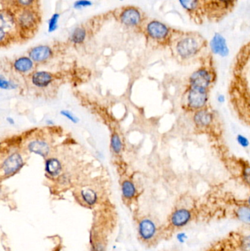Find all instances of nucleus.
Segmentation results:
<instances>
[{
  "label": "nucleus",
  "instance_id": "f8f14e48",
  "mask_svg": "<svg viewBox=\"0 0 250 251\" xmlns=\"http://www.w3.org/2000/svg\"><path fill=\"white\" fill-rule=\"evenodd\" d=\"M157 232V225L151 218L143 217L139 222L138 234L143 242L149 244L155 240Z\"/></svg>",
  "mask_w": 250,
  "mask_h": 251
},
{
  "label": "nucleus",
  "instance_id": "6e6552de",
  "mask_svg": "<svg viewBox=\"0 0 250 251\" xmlns=\"http://www.w3.org/2000/svg\"><path fill=\"white\" fill-rule=\"evenodd\" d=\"M18 36L15 14L12 8L2 9L0 14V41L1 45H7Z\"/></svg>",
  "mask_w": 250,
  "mask_h": 251
},
{
  "label": "nucleus",
  "instance_id": "2eb2a0df",
  "mask_svg": "<svg viewBox=\"0 0 250 251\" xmlns=\"http://www.w3.org/2000/svg\"><path fill=\"white\" fill-rule=\"evenodd\" d=\"M209 48L212 54L225 57L229 54L230 50L228 42L223 35L215 33L209 43Z\"/></svg>",
  "mask_w": 250,
  "mask_h": 251
},
{
  "label": "nucleus",
  "instance_id": "a878e982",
  "mask_svg": "<svg viewBox=\"0 0 250 251\" xmlns=\"http://www.w3.org/2000/svg\"><path fill=\"white\" fill-rule=\"evenodd\" d=\"M111 148L114 152L118 154L122 149V142L118 134H113L111 137Z\"/></svg>",
  "mask_w": 250,
  "mask_h": 251
},
{
  "label": "nucleus",
  "instance_id": "423d86ee",
  "mask_svg": "<svg viewBox=\"0 0 250 251\" xmlns=\"http://www.w3.org/2000/svg\"><path fill=\"white\" fill-rule=\"evenodd\" d=\"M142 30L147 38L162 46H170L176 31L175 29L156 19L146 21Z\"/></svg>",
  "mask_w": 250,
  "mask_h": 251
},
{
  "label": "nucleus",
  "instance_id": "1a4fd4ad",
  "mask_svg": "<svg viewBox=\"0 0 250 251\" xmlns=\"http://www.w3.org/2000/svg\"><path fill=\"white\" fill-rule=\"evenodd\" d=\"M226 165L231 169V174L236 177L246 187L250 189V162L242 158L229 157Z\"/></svg>",
  "mask_w": 250,
  "mask_h": 251
},
{
  "label": "nucleus",
  "instance_id": "ddd939ff",
  "mask_svg": "<svg viewBox=\"0 0 250 251\" xmlns=\"http://www.w3.org/2000/svg\"><path fill=\"white\" fill-rule=\"evenodd\" d=\"M24 166V159L22 156L18 153H14L8 156L1 165V172L2 176L14 175L20 171Z\"/></svg>",
  "mask_w": 250,
  "mask_h": 251
},
{
  "label": "nucleus",
  "instance_id": "20e7f679",
  "mask_svg": "<svg viewBox=\"0 0 250 251\" xmlns=\"http://www.w3.org/2000/svg\"><path fill=\"white\" fill-rule=\"evenodd\" d=\"M216 72L212 57L206 56L201 60V65L195 69L188 78L186 86L199 88L211 91L216 81Z\"/></svg>",
  "mask_w": 250,
  "mask_h": 251
},
{
  "label": "nucleus",
  "instance_id": "a211bd4d",
  "mask_svg": "<svg viewBox=\"0 0 250 251\" xmlns=\"http://www.w3.org/2000/svg\"><path fill=\"white\" fill-rule=\"evenodd\" d=\"M31 80L36 87L46 88L53 82L54 76L50 72L41 71L33 73Z\"/></svg>",
  "mask_w": 250,
  "mask_h": 251
},
{
  "label": "nucleus",
  "instance_id": "9b49d317",
  "mask_svg": "<svg viewBox=\"0 0 250 251\" xmlns=\"http://www.w3.org/2000/svg\"><path fill=\"white\" fill-rule=\"evenodd\" d=\"M241 236L240 233H231L225 239L214 244L206 251H244L241 246Z\"/></svg>",
  "mask_w": 250,
  "mask_h": 251
},
{
  "label": "nucleus",
  "instance_id": "dca6fc26",
  "mask_svg": "<svg viewBox=\"0 0 250 251\" xmlns=\"http://www.w3.org/2000/svg\"><path fill=\"white\" fill-rule=\"evenodd\" d=\"M192 213L187 208L180 207L173 212L170 217L172 227L181 228L187 225L192 218Z\"/></svg>",
  "mask_w": 250,
  "mask_h": 251
},
{
  "label": "nucleus",
  "instance_id": "9d476101",
  "mask_svg": "<svg viewBox=\"0 0 250 251\" xmlns=\"http://www.w3.org/2000/svg\"><path fill=\"white\" fill-rule=\"evenodd\" d=\"M118 17L121 24L130 28L142 29L146 21L142 11L133 6L123 8Z\"/></svg>",
  "mask_w": 250,
  "mask_h": 251
},
{
  "label": "nucleus",
  "instance_id": "4468645a",
  "mask_svg": "<svg viewBox=\"0 0 250 251\" xmlns=\"http://www.w3.org/2000/svg\"><path fill=\"white\" fill-rule=\"evenodd\" d=\"M183 11L196 22H201L204 18L201 0H179Z\"/></svg>",
  "mask_w": 250,
  "mask_h": 251
},
{
  "label": "nucleus",
  "instance_id": "473e14b6",
  "mask_svg": "<svg viewBox=\"0 0 250 251\" xmlns=\"http://www.w3.org/2000/svg\"><path fill=\"white\" fill-rule=\"evenodd\" d=\"M92 5V2L89 0H79L76 1L74 3V8L76 9H81V8H86Z\"/></svg>",
  "mask_w": 250,
  "mask_h": 251
},
{
  "label": "nucleus",
  "instance_id": "412c9836",
  "mask_svg": "<svg viewBox=\"0 0 250 251\" xmlns=\"http://www.w3.org/2000/svg\"><path fill=\"white\" fill-rule=\"evenodd\" d=\"M45 171L48 175L54 177L61 173L62 164L57 159H48L45 164Z\"/></svg>",
  "mask_w": 250,
  "mask_h": 251
},
{
  "label": "nucleus",
  "instance_id": "c756f323",
  "mask_svg": "<svg viewBox=\"0 0 250 251\" xmlns=\"http://www.w3.org/2000/svg\"><path fill=\"white\" fill-rule=\"evenodd\" d=\"M60 115H63L65 118H68L69 121H71L73 124H77L79 121V118L71 111L67 110V109H63L60 111Z\"/></svg>",
  "mask_w": 250,
  "mask_h": 251
},
{
  "label": "nucleus",
  "instance_id": "7c9ffc66",
  "mask_svg": "<svg viewBox=\"0 0 250 251\" xmlns=\"http://www.w3.org/2000/svg\"><path fill=\"white\" fill-rule=\"evenodd\" d=\"M236 141L240 146L244 148L249 147V145H250V141H249L248 138H247V137L244 136V135H241V134L237 135Z\"/></svg>",
  "mask_w": 250,
  "mask_h": 251
},
{
  "label": "nucleus",
  "instance_id": "5701e85b",
  "mask_svg": "<svg viewBox=\"0 0 250 251\" xmlns=\"http://www.w3.org/2000/svg\"><path fill=\"white\" fill-rule=\"evenodd\" d=\"M87 30L85 27H76L70 36V40L74 44H82L87 38Z\"/></svg>",
  "mask_w": 250,
  "mask_h": 251
},
{
  "label": "nucleus",
  "instance_id": "4be33fe9",
  "mask_svg": "<svg viewBox=\"0 0 250 251\" xmlns=\"http://www.w3.org/2000/svg\"><path fill=\"white\" fill-rule=\"evenodd\" d=\"M235 215L238 220L244 224L250 225V206L246 202L238 205L235 209Z\"/></svg>",
  "mask_w": 250,
  "mask_h": 251
},
{
  "label": "nucleus",
  "instance_id": "aec40b11",
  "mask_svg": "<svg viewBox=\"0 0 250 251\" xmlns=\"http://www.w3.org/2000/svg\"><path fill=\"white\" fill-rule=\"evenodd\" d=\"M34 63L35 62L30 57L22 56L15 60L13 66L17 72L19 73H27L33 70L34 68Z\"/></svg>",
  "mask_w": 250,
  "mask_h": 251
},
{
  "label": "nucleus",
  "instance_id": "393cba45",
  "mask_svg": "<svg viewBox=\"0 0 250 251\" xmlns=\"http://www.w3.org/2000/svg\"><path fill=\"white\" fill-rule=\"evenodd\" d=\"M122 193L125 198H133L136 193V189L134 184L128 180L124 181L122 184Z\"/></svg>",
  "mask_w": 250,
  "mask_h": 251
},
{
  "label": "nucleus",
  "instance_id": "f704fd0d",
  "mask_svg": "<svg viewBox=\"0 0 250 251\" xmlns=\"http://www.w3.org/2000/svg\"><path fill=\"white\" fill-rule=\"evenodd\" d=\"M6 121L10 125H15V121H14V118H11V117H8V118H6Z\"/></svg>",
  "mask_w": 250,
  "mask_h": 251
},
{
  "label": "nucleus",
  "instance_id": "cd10ccee",
  "mask_svg": "<svg viewBox=\"0 0 250 251\" xmlns=\"http://www.w3.org/2000/svg\"><path fill=\"white\" fill-rule=\"evenodd\" d=\"M14 5L18 8H31L37 6V0H13Z\"/></svg>",
  "mask_w": 250,
  "mask_h": 251
},
{
  "label": "nucleus",
  "instance_id": "f257e3e1",
  "mask_svg": "<svg viewBox=\"0 0 250 251\" xmlns=\"http://www.w3.org/2000/svg\"><path fill=\"white\" fill-rule=\"evenodd\" d=\"M169 47L179 63L187 65L206 57L209 42L197 32L176 30Z\"/></svg>",
  "mask_w": 250,
  "mask_h": 251
},
{
  "label": "nucleus",
  "instance_id": "c9c22d12",
  "mask_svg": "<svg viewBox=\"0 0 250 251\" xmlns=\"http://www.w3.org/2000/svg\"><path fill=\"white\" fill-rule=\"evenodd\" d=\"M46 124L49 126H53L54 124V122H53L52 120L48 119L47 121H46Z\"/></svg>",
  "mask_w": 250,
  "mask_h": 251
},
{
  "label": "nucleus",
  "instance_id": "0eeeda50",
  "mask_svg": "<svg viewBox=\"0 0 250 251\" xmlns=\"http://www.w3.org/2000/svg\"><path fill=\"white\" fill-rule=\"evenodd\" d=\"M238 0H201L204 18L218 21L233 9Z\"/></svg>",
  "mask_w": 250,
  "mask_h": 251
},
{
  "label": "nucleus",
  "instance_id": "72a5a7b5",
  "mask_svg": "<svg viewBox=\"0 0 250 251\" xmlns=\"http://www.w3.org/2000/svg\"><path fill=\"white\" fill-rule=\"evenodd\" d=\"M178 239H179V242H184L186 241V239H187V236L185 233H179L177 236Z\"/></svg>",
  "mask_w": 250,
  "mask_h": 251
},
{
  "label": "nucleus",
  "instance_id": "f3484780",
  "mask_svg": "<svg viewBox=\"0 0 250 251\" xmlns=\"http://www.w3.org/2000/svg\"><path fill=\"white\" fill-rule=\"evenodd\" d=\"M28 55L35 63H43L53 57V49L49 46H37L29 51Z\"/></svg>",
  "mask_w": 250,
  "mask_h": 251
},
{
  "label": "nucleus",
  "instance_id": "b1692460",
  "mask_svg": "<svg viewBox=\"0 0 250 251\" xmlns=\"http://www.w3.org/2000/svg\"><path fill=\"white\" fill-rule=\"evenodd\" d=\"M81 197L84 203L88 206H93L98 200V196L92 189H84L81 191Z\"/></svg>",
  "mask_w": 250,
  "mask_h": 251
},
{
  "label": "nucleus",
  "instance_id": "f03ea898",
  "mask_svg": "<svg viewBox=\"0 0 250 251\" xmlns=\"http://www.w3.org/2000/svg\"><path fill=\"white\" fill-rule=\"evenodd\" d=\"M20 38H30L36 34L41 22V15L38 7L18 8L13 5Z\"/></svg>",
  "mask_w": 250,
  "mask_h": 251
},
{
  "label": "nucleus",
  "instance_id": "7ed1b4c3",
  "mask_svg": "<svg viewBox=\"0 0 250 251\" xmlns=\"http://www.w3.org/2000/svg\"><path fill=\"white\" fill-rule=\"evenodd\" d=\"M192 115V124L196 132L214 138H220L221 126L217 114L208 107Z\"/></svg>",
  "mask_w": 250,
  "mask_h": 251
},
{
  "label": "nucleus",
  "instance_id": "6ab92c4d",
  "mask_svg": "<svg viewBox=\"0 0 250 251\" xmlns=\"http://www.w3.org/2000/svg\"><path fill=\"white\" fill-rule=\"evenodd\" d=\"M27 148L30 152L43 157H47L50 151L49 144L42 140L32 141L28 144Z\"/></svg>",
  "mask_w": 250,
  "mask_h": 251
},
{
  "label": "nucleus",
  "instance_id": "bb28decb",
  "mask_svg": "<svg viewBox=\"0 0 250 251\" xmlns=\"http://www.w3.org/2000/svg\"><path fill=\"white\" fill-rule=\"evenodd\" d=\"M0 88L2 90H14L18 88V86L15 82L8 80L4 78L2 75H1L0 76Z\"/></svg>",
  "mask_w": 250,
  "mask_h": 251
},
{
  "label": "nucleus",
  "instance_id": "c85d7f7f",
  "mask_svg": "<svg viewBox=\"0 0 250 251\" xmlns=\"http://www.w3.org/2000/svg\"><path fill=\"white\" fill-rule=\"evenodd\" d=\"M60 19V14H54L52 16L51 18L49 21V27L48 30L49 33H53L58 27V21Z\"/></svg>",
  "mask_w": 250,
  "mask_h": 251
},
{
  "label": "nucleus",
  "instance_id": "2f4dec72",
  "mask_svg": "<svg viewBox=\"0 0 250 251\" xmlns=\"http://www.w3.org/2000/svg\"><path fill=\"white\" fill-rule=\"evenodd\" d=\"M241 246L244 251H250V234L241 236Z\"/></svg>",
  "mask_w": 250,
  "mask_h": 251
},
{
  "label": "nucleus",
  "instance_id": "e433bc0d",
  "mask_svg": "<svg viewBox=\"0 0 250 251\" xmlns=\"http://www.w3.org/2000/svg\"><path fill=\"white\" fill-rule=\"evenodd\" d=\"M246 203H247L249 206H250V195H249L248 197H247V201H246Z\"/></svg>",
  "mask_w": 250,
  "mask_h": 251
},
{
  "label": "nucleus",
  "instance_id": "39448f33",
  "mask_svg": "<svg viewBox=\"0 0 250 251\" xmlns=\"http://www.w3.org/2000/svg\"><path fill=\"white\" fill-rule=\"evenodd\" d=\"M209 90L186 86L182 96V109L191 114L204 109L209 107Z\"/></svg>",
  "mask_w": 250,
  "mask_h": 251
}]
</instances>
